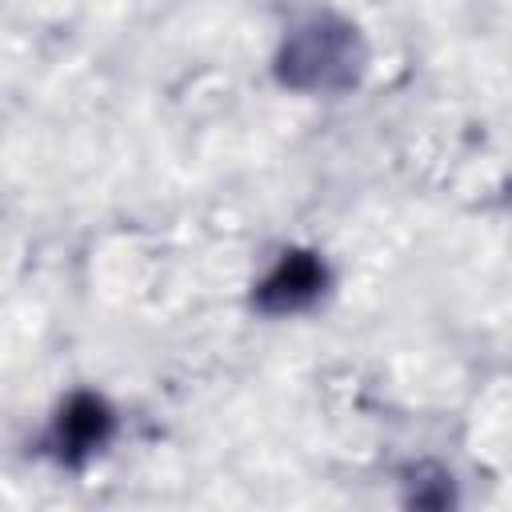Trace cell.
Returning a JSON list of instances; mask_svg holds the SVG:
<instances>
[{
	"label": "cell",
	"instance_id": "1",
	"mask_svg": "<svg viewBox=\"0 0 512 512\" xmlns=\"http://www.w3.org/2000/svg\"><path fill=\"white\" fill-rule=\"evenodd\" d=\"M360 68V40L340 20H312L300 24L284 52H280V76L292 88H340Z\"/></svg>",
	"mask_w": 512,
	"mask_h": 512
},
{
	"label": "cell",
	"instance_id": "2",
	"mask_svg": "<svg viewBox=\"0 0 512 512\" xmlns=\"http://www.w3.org/2000/svg\"><path fill=\"white\" fill-rule=\"evenodd\" d=\"M324 288V264L312 252H288L260 284V308L264 312H296L312 304Z\"/></svg>",
	"mask_w": 512,
	"mask_h": 512
},
{
	"label": "cell",
	"instance_id": "4",
	"mask_svg": "<svg viewBox=\"0 0 512 512\" xmlns=\"http://www.w3.org/2000/svg\"><path fill=\"white\" fill-rule=\"evenodd\" d=\"M404 500H408V512H452L456 504L452 476L436 464H420L404 480Z\"/></svg>",
	"mask_w": 512,
	"mask_h": 512
},
{
	"label": "cell",
	"instance_id": "3",
	"mask_svg": "<svg viewBox=\"0 0 512 512\" xmlns=\"http://www.w3.org/2000/svg\"><path fill=\"white\" fill-rule=\"evenodd\" d=\"M112 432V412L104 400L96 396H72L60 412V424H56V444L68 460L76 456H88L92 448H100Z\"/></svg>",
	"mask_w": 512,
	"mask_h": 512
}]
</instances>
